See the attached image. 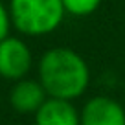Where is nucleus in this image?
Here are the masks:
<instances>
[{
  "instance_id": "obj_7",
  "label": "nucleus",
  "mask_w": 125,
  "mask_h": 125,
  "mask_svg": "<svg viewBox=\"0 0 125 125\" xmlns=\"http://www.w3.org/2000/svg\"><path fill=\"white\" fill-rule=\"evenodd\" d=\"M64 11L74 17H88L98 11L101 0H62Z\"/></svg>"
},
{
  "instance_id": "obj_4",
  "label": "nucleus",
  "mask_w": 125,
  "mask_h": 125,
  "mask_svg": "<svg viewBox=\"0 0 125 125\" xmlns=\"http://www.w3.org/2000/svg\"><path fill=\"white\" fill-rule=\"evenodd\" d=\"M81 125H125V109L109 96H96L83 105Z\"/></svg>"
},
{
  "instance_id": "obj_8",
  "label": "nucleus",
  "mask_w": 125,
  "mask_h": 125,
  "mask_svg": "<svg viewBox=\"0 0 125 125\" xmlns=\"http://www.w3.org/2000/svg\"><path fill=\"white\" fill-rule=\"evenodd\" d=\"M9 30H11V19H9L8 6L0 2V41H4L9 35Z\"/></svg>"
},
{
  "instance_id": "obj_6",
  "label": "nucleus",
  "mask_w": 125,
  "mask_h": 125,
  "mask_svg": "<svg viewBox=\"0 0 125 125\" xmlns=\"http://www.w3.org/2000/svg\"><path fill=\"white\" fill-rule=\"evenodd\" d=\"M35 125H81V112L72 101L48 98L35 112Z\"/></svg>"
},
{
  "instance_id": "obj_3",
  "label": "nucleus",
  "mask_w": 125,
  "mask_h": 125,
  "mask_svg": "<svg viewBox=\"0 0 125 125\" xmlns=\"http://www.w3.org/2000/svg\"><path fill=\"white\" fill-rule=\"evenodd\" d=\"M33 66V53L26 41L8 35L0 41V77L8 81H20Z\"/></svg>"
},
{
  "instance_id": "obj_1",
  "label": "nucleus",
  "mask_w": 125,
  "mask_h": 125,
  "mask_svg": "<svg viewBox=\"0 0 125 125\" xmlns=\"http://www.w3.org/2000/svg\"><path fill=\"white\" fill-rule=\"evenodd\" d=\"M39 81L48 98L74 99L81 98L90 85V68L83 55L72 48H52L39 59Z\"/></svg>"
},
{
  "instance_id": "obj_5",
  "label": "nucleus",
  "mask_w": 125,
  "mask_h": 125,
  "mask_svg": "<svg viewBox=\"0 0 125 125\" xmlns=\"http://www.w3.org/2000/svg\"><path fill=\"white\" fill-rule=\"evenodd\" d=\"M48 99V94L39 79H20L15 81L11 92H9V103L13 110L20 114H35L44 101Z\"/></svg>"
},
{
  "instance_id": "obj_2",
  "label": "nucleus",
  "mask_w": 125,
  "mask_h": 125,
  "mask_svg": "<svg viewBox=\"0 0 125 125\" xmlns=\"http://www.w3.org/2000/svg\"><path fill=\"white\" fill-rule=\"evenodd\" d=\"M11 26L26 37L53 33L66 15L62 0H9Z\"/></svg>"
},
{
  "instance_id": "obj_9",
  "label": "nucleus",
  "mask_w": 125,
  "mask_h": 125,
  "mask_svg": "<svg viewBox=\"0 0 125 125\" xmlns=\"http://www.w3.org/2000/svg\"><path fill=\"white\" fill-rule=\"evenodd\" d=\"M0 2H4V4H6V2H9V0H0Z\"/></svg>"
}]
</instances>
